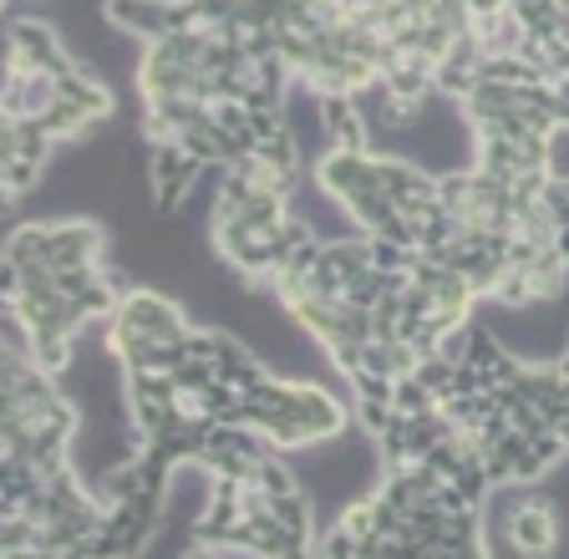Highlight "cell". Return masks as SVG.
I'll return each mask as SVG.
<instances>
[{
	"label": "cell",
	"mask_w": 569,
	"mask_h": 559,
	"mask_svg": "<svg viewBox=\"0 0 569 559\" xmlns=\"http://www.w3.org/2000/svg\"><path fill=\"white\" fill-rule=\"evenodd\" d=\"M555 254L569 264V224H559V229H555Z\"/></svg>",
	"instance_id": "cell-8"
},
{
	"label": "cell",
	"mask_w": 569,
	"mask_h": 559,
	"mask_svg": "<svg viewBox=\"0 0 569 559\" xmlns=\"http://www.w3.org/2000/svg\"><path fill=\"white\" fill-rule=\"evenodd\" d=\"M503 535H509V549L519 559H555L559 555V509L545 493H523L509 509V519H503Z\"/></svg>",
	"instance_id": "cell-2"
},
{
	"label": "cell",
	"mask_w": 569,
	"mask_h": 559,
	"mask_svg": "<svg viewBox=\"0 0 569 559\" xmlns=\"http://www.w3.org/2000/svg\"><path fill=\"white\" fill-rule=\"evenodd\" d=\"M559 371H565V381H569V346L559 351Z\"/></svg>",
	"instance_id": "cell-9"
},
{
	"label": "cell",
	"mask_w": 569,
	"mask_h": 559,
	"mask_svg": "<svg viewBox=\"0 0 569 559\" xmlns=\"http://www.w3.org/2000/svg\"><path fill=\"white\" fill-rule=\"evenodd\" d=\"M102 16L112 31L132 41H158L168 31H183V11H178V0H102Z\"/></svg>",
	"instance_id": "cell-4"
},
{
	"label": "cell",
	"mask_w": 569,
	"mask_h": 559,
	"mask_svg": "<svg viewBox=\"0 0 569 559\" xmlns=\"http://www.w3.org/2000/svg\"><path fill=\"white\" fill-rule=\"evenodd\" d=\"M391 412H402V417L438 412V392H432L417 371H412V377H397V381H391Z\"/></svg>",
	"instance_id": "cell-6"
},
{
	"label": "cell",
	"mask_w": 569,
	"mask_h": 559,
	"mask_svg": "<svg viewBox=\"0 0 569 559\" xmlns=\"http://www.w3.org/2000/svg\"><path fill=\"white\" fill-rule=\"evenodd\" d=\"M112 321L128 326V331H138V336H148V341H158V346H183L189 331L199 326V321H189L168 296H158V290H148V286H132L128 296H122V306H118Z\"/></svg>",
	"instance_id": "cell-1"
},
{
	"label": "cell",
	"mask_w": 569,
	"mask_h": 559,
	"mask_svg": "<svg viewBox=\"0 0 569 559\" xmlns=\"http://www.w3.org/2000/svg\"><path fill=\"white\" fill-rule=\"evenodd\" d=\"M203 163L199 158L183 153V143L178 138H163V143L148 148V183H153V209L158 214H178L183 209V199L193 193V183H199Z\"/></svg>",
	"instance_id": "cell-3"
},
{
	"label": "cell",
	"mask_w": 569,
	"mask_h": 559,
	"mask_svg": "<svg viewBox=\"0 0 569 559\" xmlns=\"http://www.w3.org/2000/svg\"><path fill=\"white\" fill-rule=\"evenodd\" d=\"M57 87H61V102H77L82 112H92V122L112 118V92H107V82L92 77L87 67H71L67 77H57Z\"/></svg>",
	"instance_id": "cell-5"
},
{
	"label": "cell",
	"mask_w": 569,
	"mask_h": 559,
	"mask_svg": "<svg viewBox=\"0 0 569 559\" xmlns=\"http://www.w3.org/2000/svg\"><path fill=\"white\" fill-rule=\"evenodd\" d=\"M545 203H549V214H555L559 224H569V173H555V179H549Z\"/></svg>",
	"instance_id": "cell-7"
}]
</instances>
